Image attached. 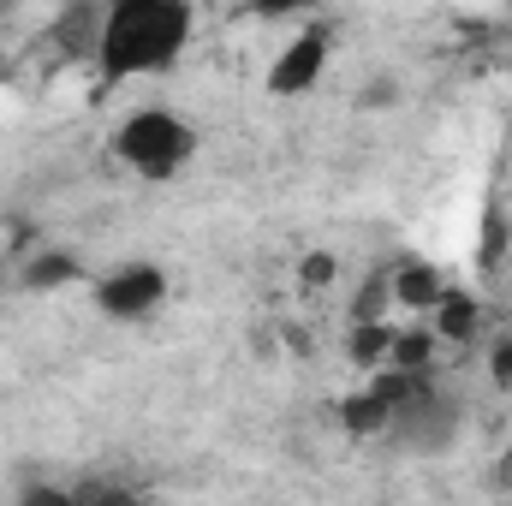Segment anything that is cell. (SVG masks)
<instances>
[{"instance_id":"7","label":"cell","mask_w":512,"mask_h":506,"mask_svg":"<svg viewBox=\"0 0 512 506\" xmlns=\"http://www.w3.org/2000/svg\"><path fill=\"white\" fill-rule=\"evenodd\" d=\"M507 477H512V441H507Z\"/></svg>"},{"instance_id":"2","label":"cell","mask_w":512,"mask_h":506,"mask_svg":"<svg viewBox=\"0 0 512 506\" xmlns=\"http://www.w3.org/2000/svg\"><path fill=\"white\" fill-rule=\"evenodd\" d=\"M108 149H114V161L131 167L137 179H179L191 167V155H197V126L179 108L149 102V108H131L126 120L114 126V143Z\"/></svg>"},{"instance_id":"1","label":"cell","mask_w":512,"mask_h":506,"mask_svg":"<svg viewBox=\"0 0 512 506\" xmlns=\"http://www.w3.org/2000/svg\"><path fill=\"white\" fill-rule=\"evenodd\" d=\"M191 36H197V6L191 0H102L90 66L108 84L161 78L185 60Z\"/></svg>"},{"instance_id":"5","label":"cell","mask_w":512,"mask_h":506,"mask_svg":"<svg viewBox=\"0 0 512 506\" xmlns=\"http://www.w3.org/2000/svg\"><path fill=\"white\" fill-rule=\"evenodd\" d=\"M310 6H316V0H245V12H251V18H268V24H274V18H304Z\"/></svg>"},{"instance_id":"6","label":"cell","mask_w":512,"mask_h":506,"mask_svg":"<svg viewBox=\"0 0 512 506\" xmlns=\"http://www.w3.org/2000/svg\"><path fill=\"white\" fill-rule=\"evenodd\" d=\"M72 274H78L72 256H42V262L30 268V286H54V280H72Z\"/></svg>"},{"instance_id":"4","label":"cell","mask_w":512,"mask_h":506,"mask_svg":"<svg viewBox=\"0 0 512 506\" xmlns=\"http://www.w3.org/2000/svg\"><path fill=\"white\" fill-rule=\"evenodd\" d=\"M161 304H167V274L155 262H126V268H114V274L96 280V310L108 322H143Z\"/></svg>"},{"instance_id":"3","label":"cell","mask_w":512,"mask_h":506,"mask_svg":"<svg viewBox=\"0 0 512 506\" xmlns=\"http://www.w3.org/2000/svg\"><path fill=\"white\" fill-rule=\"evenodd\" d=\"M328 60H334V36H328V24H304V30H292V36L274 48L262 90H268L274 102H298V96H310V90L328 78Z\"/></svg>"}]
</instances>
